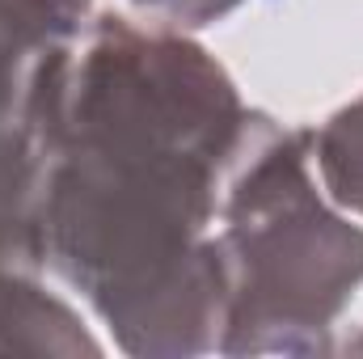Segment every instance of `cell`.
<instances>
[{
    "label": "cell",
    "mask_w": 363,
    "mask_h": 359,
    "mask_svg": "<svg viewBox=\"0 0 363 359\" xmlns=\"http://www.w3.org/2000/svg\"><path fill=\"white\" fill-rule=\"evenodd\" d=\"M250 106L190 34L97 13L38 85L47 267L144 359L220 351V190Z\"/></svg>",
    "instance_id": "cell-1"
},
{
    "label": "cell",
    "mask_w": 363,
    "mask_h": 359,
    "mask_svg": "<svg viewBox=\"0 0 363 359\" xmlns=\"http://www.w3.org/2000/svg\"><path fill=\"white\" fill-rule=\"evenodd\" d=\"M216 224L228 270L220 355L334 351V321L363 287V224L313 178V131L250 110Z\"/></svg>",
    "instance_id": "cell-2"
},
{
    "label": "cell",
    "mask_w": 363,
    "mask_h": 359,
    "mask_svg": "<svg viewBox=\"0 0 363 359\" xmlns=\"http://www.w3.org/2000/svg\"><path fill=\"white\" fill-rule=\"evenodd\" d=\"M0 355H101V343L38 270L0 267Z\"/></svg>",
    "instance_id": "cell-3"
},
{
    "label": "cell",
    "mask_w": 363,
    "mask_h": 359,
    "mask_svg": "<svg viewBox=\"0 0 363 359\" xmlns=\"http://www.w3.org/2000/svg\"><path fill=\"white\" fill-rule=\"evenodd\" d=\"M313 161L325 194L363 220V97L334 110L321 131H313Z\"/></svg>",
    "instance_id": "cell-4"
},
{
    "label": "cell",
    "mask_w": 363,
    "mask_h": 359,
    "mask_svg": "<svg viewBox=\"0 0 363 359\" xmlns=\"http://www.w3.org/2000/svg\"><path fill=\"white\" fill-rule=\"evenodd\" d=\"M241 4H250V0H131V13L144 21L190 34V30H207V26L224 21Z\"/></svg>",
    "instance_id": "cell-5"
},
{
    "label": "cell",
    "mask_w": 363,
    "mask_h": 359,
    "mask_svg": "<svg viewBox=\"0 0 363 359\" xmlns=\"http://www.w3.org/2000/svg\"><path fill=\"white\" fill-rule=\"evenodd\" d=\"M338 351H347V355H363V334H355V338H347Z\"/></svg>",
    "instance_id": "cell-6"
}]
</instances>
